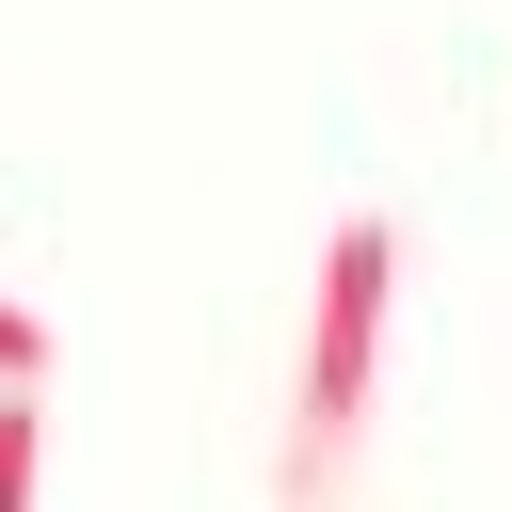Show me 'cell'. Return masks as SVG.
<instances>
[{"label": "cell", "mask_w": 512, "mask_h": 512, "mask_svg": "<svg viewBox=\"0 0 512 512\" xmlns=\"http://www.w3.org/2000/svg\"><path fill=\"white\" fill-rule=\"evenodd\" d=\"M32 480H48V400H32V384H0V512H16Z\"/></svg>", "instance_id": "7a4b0ae2"}, {"label": "cell", "mask_w": 512, "mask_h": 512, "mask_svg": "<svg viewBox=\"0 0 512 512\" xmlns=\"http://www.w3.org/2000/svg\"><path fill=\"white\" fill-rule=\"evenodd\" d=\"M384 320H400V224L352 208L320 240V288H304V416L272 448V496H352L368 464V400H384Z\"/></svg>", "instance_id": "6da1fadb"}, {"label": "cell", "mask_w": 512, "mask_h": 512, "mask_svg": "<svg viewBox=\"0 0 512 512\" xmlns=\"http://www.w3.org/2000/svg\"><path fill=\"white\" fill-rule=\"evenodd\" d=\"M0 384H48V320H32L16 288H0Z\"/></svg>", "instance_id": "3957f363"}]
</instances>
